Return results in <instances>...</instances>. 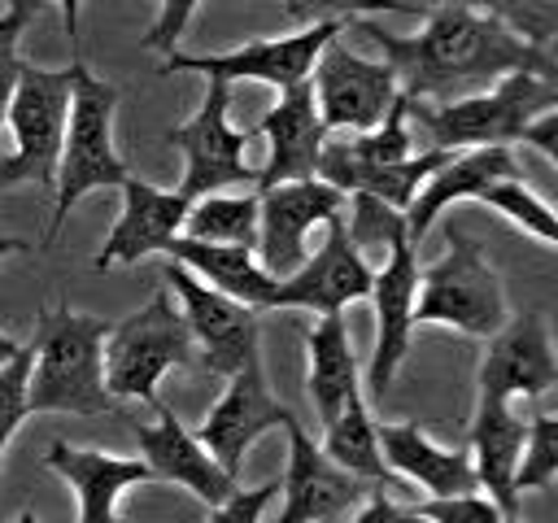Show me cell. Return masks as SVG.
Segmentation results:
<instances>
[{"mask_svg": "<svg viewBox=\"0 0 558 523\" xmlns=\"http://www.w3.org/2000/svg\"><path fill=\"white\" fill-rule=\"evenodd\" d=\"M344 231H349V240L357 244V253H366V248H375V244L388 248L392 235H405V214L392 209V205H384L379 196L349 192V205H344Z\"/></svg>", "mask_w": 558, "mask_h": 523, "instance_id": "1f68e13d", "label": "cell"}, {"mask_svg": "<svg viewBox=\"0 0 558 523\" xmlns=\"http://www.w3.org/2000/svg\"><path fill=\"white\" fill-rule=\"evenodd\" d=\"M70 113V70H39L17 61L13 96L4 122L13 126V157L0 161V187L13 183H57V157Z\"/></svg>", "mask_w": 558, "mask_h": 523, "instance_id": "52a82bcc", "label": "cell"}, {"mask_svg": "<svg viewBox=\"0 0 558 523\" xmlns=\"http://www.w3.org/2000/svg\"><path fill=\"white\" fill-rule=\"evenodd\" d=\"M344 205H349V196L318 174L262 187L257 192V262H262V270H270L275 279L292 275L310 257L305 235L314 227H323L327 218L344 214Z\"/></svg>", "mask_w": 558, "mask_h": 523, "instance_id": "8fae6325", "label": "cell"}, {"mask_svg": "<svg viewBox=\"0 0 558 523\" xmlns=\"http://www.w3.org/2000/svg\"><path fill=\"white\" fill-rule=\"evenodd\" d=\"M13 523H39V519H35V510H22V514H17Z\"/></svg>", "mask_w": 558, "mask_h": 523, "instance_id": "bcb514c9", "label": "cell"}, {"mask_svg": "<svg viewBox=\"0 0 558 523\" xmlns=\"http://www.w3.org/2000/svg\"><path fill=\"white\" fill-rule=\"evenodd\" d=\"M26 244L22 240H13V235H0V257H9V253H22Z\"/></svg>", "mask_w": 558, "mask_h": 523, "instance_id": "f6af8a7d", "label": "cell"}, {"mask_svg": "<svg viewBox=\"0 0 558 523\" xmlns=\"http://www.w3.org/2000/svg\"><path fill=\"white\" fill-rule=\"evenodd\" d=\"M292 423H296V414H292L283 401H275L270 388H266L262 357H248L240 370L227 375V392L209 405L205 423H201L192 436L205 445V453H209L227 475L240 479V462H244L248 445H253L262 431H270V427H292Z\"/></svg>", "mask_w": 558, "mask_h": 523, "instance_id": "4fadbf2b", "label": "cell"}, {"mask_svg": "<svg viewBox=\"0 0 558 523\" xmlns=\"http://www.w3.org/2000/svg\"><path fill=\"white\" fill-rule=\"evenodd\" d=\"M248 135H262L270 144V157H266V166L253 179L257 192L275 187V183H292V179L318 174V153H323V139H327V126L318 122L310 78L288 87L279 96V105L266 109Z\"/></svg>", "mask_w": 558, "mask_h": 523, "instance_id": "ac0fdd59", "label": "cell"}, {"mask_svg": "<svg viewBox=\"0 0 558 523\" xmlns=\"http://www.w3.org/2000/svg\"><path fill=\"white\" fill-rule=\"evenodd\" d=\"M427 26L418 35H392L371 17H349L371 44H379L384 61L397 70V83L410 100H453L466 87H488L510 70L558 74L554 52L523 44L497 17L466 4H427Z\"/></svg>", "mask_w": 558, "mask_h": 523, "instance_id": "6da1fadb", "label": "cell"}, {"mask_svg": "<svg viewBox=\"0 0 558 523\" xmlns=\"http://www.w3.org/2000/svg\"><path fill=\"white\" fill-rule=\"evenodd\" d=\"M283 431H288V471L279 479L283 510L275 523H327L336 514H349L353 506H362V497L371 488H379V484H366L362 475H349L344 466H336L301 423H292Z\"/></svg>", "mask_w": 558, "mask_h": 523, "instance_id": "9a60e30c", "label": "cell"}, {"mask_svg": "<svg viewBox=\"0 0 558 523\" xmlns=\"http://www.w3.org/2000/svg\"><path fill=\"white\" fill-rule=\"evenodd\" d=\"M196 4H201V0H161V13H157V22L148 26L144 48H153V52H174V44H179L187 17L196 13Z\"/></svg>", "mask_w": 558, "mask_h": 523, "instance_id": "8d00e7d4", "label": "cell"}, {"mask_svg": "<svg viewBox=\"0 0 558 523\" xmlns=\"http://www.w3.org/2000/svg\"><path fill=\"white\" fill-rule=\"evenodd\" d=\"M26 375H31V349H17V357L0 366V453L26 418Z\"/></svg>", "mask_w": 558, "mask_h": 523, "instance_id": "e575fe53", "label": "cell"}, {"mask_svg": "<svg viewBox=\"0 0 558 523\" xmlns=\"http://www.w3.org/2000/svg\"><path fill=\"white\" fill-rule=\"evenodd\" d=\"M170 262L187 266L201 283H209L222 296H235L253 309H270V292H275V275L262 270L257 253L244 244H209V240H192L183 231H174L161 248Z\"/></svg>", "mask_w": 558, "mask_h": 523, "instance_id": "cb8c5ba5", "label": "cell"}, {"mask_svg": "<svg viewBox=\"0 0 558 523\" xmlns=\"http://www.w3.org/2000/svg\"><path fill=\"white\" fill-rule=\"evenodd\" d=\"M458 4L497 17L506 31H514L532 48H545V52L554 48V35H558V0H458Z\"/></svg>", "mask_w": 558, "mask_h": 523, "instance_id": "4dcf8cb0", "label": "cell"}, {"mask_svg": "<svg viewBox=\"0 0 558 523\" xmlns=\"http://www.w3.org/2000/svg\"><path fill=\"white\" fill-rule=\"evenodd\" d=\"M323 453H327L336 466H344L349 475H362L366 484L401 488V475L388 471V462H384V453H379V445H375V418H371L362 392H353V397L340 405V414L323 427Z\"/></svg>", "mask_w": 558, "mask_h": 523, "instance_id": "4316f807", "label": "cell"}, {"mask_svg": "<svg viewBox=\"0 0 558 523\" xmlns=\"http://www.w3.org/2000/svg\"><path fill=\"white\" fill-rule=\"evenodd\" d=\"M9 9H13V13H22V17H31V22H35V17H39V13H44V0H9Z\"/></svg>", "mask_w": 558, "mask_h": 523, "instance_id": "7bdbcfd3", "label": "cell"}, {"mask_svg": "<svg viewBox=\"0 0 558 523\" xmlns=\"http://www.w3.org/2000/svg\"><path fill=\"white\" fill-rule=\"evenodd\" d=\"M353 523H427L423 514H414V506H397L392 497H384V488H371L353 514Z\"/></svg>", "mask_w": 558, "mask_h": 523, "instance_id": "74e56055", "label": "cell"}, {"mask_svg": "<svg viewBox=\"0 0 558 523\" xmlns=\"http://www.w3.org/2000/svg\"><path fill=\"white\" fill-rule=\"evenodd\" d=\"M61 4V22H65V35H70V48H78V4L83 0H57Z\"/></svg>", "mask_w": 558, "mask_h": 523, "instance_id": "b9f144b4", "label": "cell"}, {"mask_svg": "<svg viewBox=\"0 0 558 523\" xmlns=\"http://www.w3.org/2000/svg\"><path fill=\"white\" fill-rule=\"evenodd\" d=\"M501 523H519V519H501Z\"/></svg>", "mask_w": 558, "mask_h": 523, "instance_id": "7dc6e473", "label": "cell"}, {"mask_svg": "<svg viewBox=\"0 0 558 523\" xmlns=\"http://www.w3.org/2000/svg\"><path fill=\"white\" fill-rule=\"evenodd\" d=\"M323 227H327V235H323L318 253L305 257L292 275L275 279L270 309L283 305V309L336 314V309H344L349 301H366V296H371V275H375V270L366 266V257H362L357 244L349 240L344 214L327 218Z\"/></svg>", "mask_w": 558, "mask_h": 523, "instance_id": "5bb4252c", "label": "cell"}, {"mask_svg": "<svg viewBox=\"0 0 558 523\" xmlns=\"http://www.w3.org/2000/svg\"><path fill=\"white\" fill-rule=\"evenodd\" d=\"M17 48L0 52V126H4V113H9V96H13V78H17Z\"/></svg>", "mask_w": 558, "mask_h": 523, "instance_id": "ab89813d", "label": "cell"}, {"mask_svg": "<svg viewBox=\"0 0 558 523\" xmlns=\"http://www.w3.org/2000/svg\"><path fill=\"white\" fill-rule=\"evenodd\" d=\"M183 235L209 244H244L257 253V192H209L187 200Z\"/></svg>", "mask_w": 558, "mask_h": 523, "instance_id": "83f0119b", "label": "cell"}, {"mask_svg": "<svg viewBox=\"0 0 558 523\" xmlns=\"http://www.w3.org/2000/svg\"><path fill=\"white\" fill-rule=\"evenodd\" d=\"M310 92H314L318 122L327 131H371L388 113L401 83L388 61H366L340 35H331L314 57Z\"/></svg>", "mask_w": 558, "mask_h": 523, "instance_id": "9c48e42d", "label": "cell"}, {"mask_svg": "<svg viewBox=\"0 0 558 523\" xmlns=\"http://www.w3.org/2000/svg\"><path fill=\"white\" fill-rule=\"evenodd\" d=\"M113 109L118 92L113 83L96 78L83 61L70 65V113H65V135H61V157H57V209L48 222V244L65 227L70 209L96 192V187H118L131 170L113 148Z\"/></svg>", "mask_w": 558, "mask_h": 523, "instance_id": "277c9868", "label": "cell"}, {"mask_svg": "<svg viewBox=\"0 0 558 523\" xmlns=\"http://www.w3.org/2000/svg\"><path fill=\"white\" fill-rule=\"evenodd\" d=\"M519 139L532 144V148H541V153L558 166V109H541V113L519 131Z\"/></svg>", "mask_w": 558, "mask_h": 523, "instance_id": "f35d334b", "label": "cell"}, {"mask_svg": "<svg viewBox=\"0 0 558 523\" xmlns=\"http://www.w3.org/2000/svg\"><path fill=\"white\" fill-rule=\"evenodd\" d=\"M375 445H379L388 471L427 488L432 497H453V492H475L480 488L471 453L432 445L418 423H375Z\"/></svg>", "mask_w": 558, "mask_h": 523, "instance_id": "603a6c76", "label": "cell"}, {"mask_svg": "<svg viewBox=\"0 0 558 523\" xmlns=\"http://www.w3.org/2000/svg\"><path fill=\"white\" fill-rule=\"evenodd\" d=\"M161 279H170L174 296L183 301V323L201 349V370L205 375H231L240 370L248 357H262L257 353V309L235 301V296H222L214 292L209 283H201L187 266L170 262L166 257V270Z\"/></svg>", "mask_w": 558, "mask_h": 523, "instance_id": "30bf717a", "label": "cell"}, {"mask_svg": "<svg viewBox=\"0 0 558 523\" xmlns=\"http://www.w3.org/2000/svg\"><path fill=\"white\" fill-rule=\"evenodd\" d=\"M31 26V17H22V13H0V52H9V48H17V35Z\"/></svg>", "mask_w": 558, "mask_h": 523, "instance_id": "60d3db41", "label": "cell"}, {"mask_svg": "<svg viewBox=\"0 0 558 523\" xmlns=\"http://www.w3.org/2000/svg\"><path fill=\"white\" fill-rule=\"evenodd\" d=\"M44 462L70 479V488L78 492V523H122L118 519V492L144 479H157L153 466L144 458H113L100 449H74L70 440H52Z\"/></svg>", "mask_w": 558, "mask_h": 523, "instance_id": "7402d4cb", "label": "cell"}, {"mask_svg": "<svg viewBox=\"0 0 558 523\" xmlns=\"http://www.w3.org/2000/svg\"><path fill=\"white\" fill-rule=\"evenodd\" d=\"M305 349H310V401L318 410V423L327 427L340 405L362 392L357 388V362H353V344H349V327L344 314H323L310 331H305Z\"/></svg>", "mask_w": 558, "mask_h": 523, "instance_id": "484cf974", "label": "cell"}, {"mask_svg": "<svg viewBox=\"0 0 558 523\" xmlns=\"http://www.w3.org/2000/svg\"><path fill=\"white\" fill-rule=\"evenodd\" d=\"M227 109H231V83L209 78V92H205L201 109L187 122L166 126V144H174L183 153V161H187L183 183L174 187L183 200H196V196H209V192H227V187H248L257 179V170L244 161L248 131L231 126Z\"/></svg>", "mask_w": 558, "mask_h": 523, "instance_id": "ba28073f", "label": "cell"}, {"mask_svg": "<svg viewBox=\"0 0 558 523\" xmlns=\"http://www.w3.org/2000/svg\"><path fill=\"white\" fill-rule=\"evenodd\" d=\"M527 423L514 414L510 401H480L475 405V423H471V466L480 488H488V497L497 501V510L506 519H519V497L510 488L519 449H523Z\"/></svg>", "mask_w": 558, "mask_h": 523, "instance_id": "d4e9b609", "label": "cell"}, {"mask_svg": "<svg viewBox=\"0 0 558 523\" xmlns=\"http://www.w3.org/2000/svg\"><path fill=\"white\" fill-rule=\"evenodd\" d=\"M554 384H558V362L541 314H523L493 336V349L480 366V401H514V397L536 401Z\"/></svg>", "mask_w": 558, "mask_h": 523, "instance_id": "e0dca14e", "label": "cell"}, {"mask_svg": "<svg viewBox=\"0 0 558 523\" xmlns=\"http://www.w3.org/2000/svg\"><path fill=\"white\" fill-rule=\"evenodd\" d=\"M283 13L292 22H323V17H371V13H410V17H423L427 4L418 0H283Z\"/></svg>", "mask_w": 558, "mask_h": 523, "instance_id": "d6a6232c", "label": "cell"}, {"mask_svg": "<svg viewBox=\"0 0 558 523\" xmlns=\"http://www.w3.org/2000/svg\"><path fill=\"white\" fill-rule=\"evenodd\" d=\"M558 105V74L541 70H510L488 92L462 96V100H410L405 118L418 122V131L432 139V148H493V144H519V131L541 113Z\"/></svg>", "mask_w": 558, "mask_h": 523, "instance_id": "3957f363", "label": "cell"}, {"mask_svg": "<svg viewBox=\"0 0 558 523\" xmlns=\"http://www.w3.org/2000/svg\"><path fill=\"white\" fill-rule=\"evenodd\" d=\"M414 288H418V257H414V244L405 235H392L388 240V262L371 275V301H375V314H379V327H375V353H371V366H366V384L375 392H384L410 349V305H414Z\"/></svg>", "mask_w": 558, "mask_h": 523, "instance_id": "2e32d148", "label": "cell"}, {"mask_svg": "<svg viewBox=\"0 0 558 523\" xmlns=\"http://www.w3.org/2000/svg\"><path fill=\"white\" fill-rule=\"evenodd\" d=\"M349 22V17H344ZM344 22L336 17H323V22H305L296 35H279V39H253L235 52H218V57H196V52H166V70H201L205 78H222V83H235V78H257V83H270L279 92L296 87L310 78L314 70V57L323 52V44L331 35L344 31Z\"/></svg>", "mask_w": 558, "mask_h": 523, "instance_id": "7c38bea8", "label": "cell"}, {"mask_svg": "<svg viewBox=\"0 0 558 523\" xmlns=\"http://www.w3.org/2000/svg\"><path fill=\"white\" fill-rule=\"evenodd\" d=\"M506 318V292L497 270L484 262L480 240L466 231H449L445 257L418 270L410 323H445L462 336H497Z\"/></svg>", "mask_w": 558, "mask_h": 523, "instance_id": "5b68a950", "label": "cell"}, {"mask_svg": "<svg viewBox=\"0 0 558 523\" xmlns=\"http://www.w3.org/2000/svg\"><path fill=\"white\" fill-rule=\"evenodd\" d=\"M554 484H558V418L549 410H532L527 436H523V449H519V462H514V475H510V488L519 497L523 488L549 492Z\"/></svg>", "mask_w": 558, "mask_h": 523, "instance_id": "f546056e", "label": "cell"}, {"mask_svg": "<svg viewBox=\"0 0 558 523\" xmlns=\"http://www.w3.org/2000/svg\"><path fill=\"white\" fill-rule=\"evenodd\" d=\"M414 514H423L427 523H501L506 514L497 510L493 497L480 492H453V497H427L414 506Z\"/></svg>", "mask_w": 558, "mask_h": 523, "instance_id": "836d02e7", "label": "cell"}, {"mask_svg": "<svg viewBox=\"0 0 558 523\" xmlns=\"http://www.w3.org/2000/svg\"><path fill=\"white\" fill-rule=\"evenodd\" d=\"M510 174H519V166H514V153H510L506 144L449 153V157L423 179V187L414 192V200L401 209V214H405V240L418 244V240L432 231V222H436L440 209H449L453 200H471V196H480L488 183L510 179Z\"/></svg>", "mask_w": 558, "mask_h": 523, "instance_id": "44dd1931", "label": "cell"}, {"mask_svg": "<svg viewBox=\"0 0 558 523\" xmlns=\"http://www.w3.org/2000/svg\"><path fill=\"white\" fill-rule=\"evenodd\" d=\"M475 200H484L488 209H501L510 222H519V227H523L527 235H536L545 248H558V218H554L549 200H545V196H536L519 174L488 183Z\"/></svg>", "mask_w": 558, "mask_h": 523, "instance_id": "f1b7e54d", "label": "cell"}, {"mask_svg": "<svg viewBox=\"0 0 558 523\" xmlns=\"http://www.w3.org/2000/svg\"><path fill=\"white\" fill-rule=\"evenodd\" d=\"M118 187H122V214L109 227L105 248L92 262L96 270L126 266V262H140L148 253H161L166 240L183 227V214H187V200L179 192H161V187H153L135 174H126Z\"/></svg>", "mask_w": 558, "mask_h": 523, "instance_id": "ffe728a7", "label": "cell"}, {"mask_svg": "<svg viewBox=\"0 0 558 523\" xmlns=\"http://www.w3.org/2000/svg\"><path fill=\"white\" fill-rule=\"evenodd\" d=\"M275 497H279V479L257 484V488H235L222 506H209V510H214L209 523H257L262 510H266Z\"/></svg>", "mask_w": 558, "mask_h": 523, "instance_id": "d590c367", "label": "cell"}, {"mask_svg": "<svg viewBox=\"0 0 558 523\" xmlns=\"http://www.w3.org/2000/svg\"><path fill=\"white\" fill-rule=\"evenodd\" d=\"M105 336L109 323L57 305L39 318L26 375V414H113L118 397L105 388Z\"/></svg>", "mask_w": 558, "mask_h": 523, "instance_id": "7a4b0ae2", "label": "cell"}, {"mask_svg": "<svg viewBox=\"0 0 558 523\" xmlns=\"http://www.w3.org/2000/svg\"><path fill=\"white\" fill-rule=\"evenodd\" d=\"M17 349H22V344H17L13 336H0V366H4L9 357H17Z\"/></svg>", "mask_w": 558, "mask_h": 523, "instance_id": "ee69618b", "label": "cell"}, {"mask_svg": "<svg viewBox=\"0 0 558 523\" xmlns=\"http://www.w3.org/2000/svg\"><path fill=\"white\" fill-rule=\"evenodd\" d=\"M196 340L170 292H157L144 309L126 314L105 336V388L118 401H144L157 410V384L170 366H192Z\"/></svg>", "mask_w": 558, "mask_h": 523, "instance_id": "8992f818", "label": "cell"}, {"mask_svg": "<svg viewBox=\"0 0 558 523\" xmlns=\"http://www.w3.org/2000/svg\"><path fill=\"white\" fill-rule=\"evenodd\" d=\"M153 414H157V423H135V440H140V453H144V462L153 466V475L192 488L205 506H222V501L240 488V479L227 475V471L205 453V445H201L166 405H157Z\"/></svg>", "mask_w": 558, "mask_h": 523, "instance_id": "d6986e66", "label": "cell"}]
</instances>
